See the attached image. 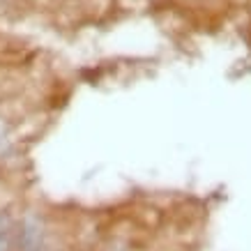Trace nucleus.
I'll return each instance as SVG.
<instances>
[{"label": "nucleus", "mask_w": 251, "mask_h": 251, "mask_svg": "<svg viewBox=\"0 0 251 251\" xmlns=\"http://www.w3.org/2000/svg\"><path fill=\"white\" fill-rule=\"evenodd\" d=\"M39 251H51V249H49V247H44V249H39Z\"/></svg>", "instance_id": "nucleus-2"}, {"label": "nucleus", "mask_w": 251, "mask_h": 251, "mask_svg": "<svg viewBox=\"0 0 251 251\" xmlns=\"http://www.w3.org/2000/svg\"><path fill=\"white\" fill-rule=\"evenodd\" d=\"M16 221L7 212H0V251H9L16 242Z\"/></svg>", "instance_id": "nucleus-1"}]
</instances>
